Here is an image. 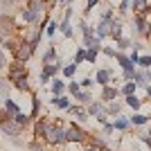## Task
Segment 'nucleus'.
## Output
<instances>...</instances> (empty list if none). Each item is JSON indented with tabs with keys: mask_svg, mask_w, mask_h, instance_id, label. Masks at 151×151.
Here are the masks:
<instances>
[{
	"mask_svg": "<svg viewBox=\"0 0 151 151\" xmlns=\"http://www.w3.org/2000/svg\"><path fill=\"white\" fill-rule=\"evenodd\" d=\"M45 142L47 145H63L65 142V129L59 126V124H52L47 135H45Z\"/></svg>",
	"mask_w": 151,
	"mask_h": 151,
	"instance_id": "obj_1",
	"label": "nucleus"
},
{
	"mask_svg": "<svg viewBox=\"0 0 151 151\" xmlns=\"http://www.w3.org/2000/svg\"><path fill=\"white\" fill-rule=\"evenodd\" d=\"M86 140V131H81L79 126H68L65 129V142H83Z\"/></svg>",
	"mask_w": 151,
	"mask_h": 151,
	"instance_id": "obj_2",
	"label": "nucleus"
},
{
	"mask_svg": "<svg viewBox=\"0 0 151 151\" xmlns=\"http://www.w3.org/2000/svg\"><path fill=\"white\" fill-rule=\"evenodd\" d=\"M0 129H2L5 135H18V133L23 131V126H20L16 120H2L0 122Z\"/></svg>",
	"mask_w": 151,
	"mask_h": 151,
	"instance_id": "obj_3",
	"label": "nucleus"
},
{
	"mask_svg": "<svg viewBox=\"0 0 151 151\" xmlns=\"http://www.w3.org/2000/svg\"><path fill=\"white\" fill-rule=\"evenodd\" d=\"M32 50H34V47H32L29 43H20L18 47H16V52H14V54H16V61H18V63H25L27 59H29Z\"/></svg>",
	"mask_w": 151,
	"mask_h": 151,
	"instance_id": "obj_4",
	"label": "nucleus"
},
{
	"mask_svg": "<svg viewBox=\"0 0 151 151\" xmlns=\"http://www.w3.org/2000/svg\"><path fill=\"white\" fill-rule=\"evenodd\" d=\"M86 113H88V115H95V117H97V120H99L101 124L106 122V108L101 106V104H97V101H93V104H90Z\"/></svg>",
	"mask_w": 151,
	"mask_h": 151,
	"instance_id": "obj_5",
	"label": "nucleus"
},
{
	"mask_svg": "<svg viewBox=\"0 0 151 151\" xmlns=\"http://www.w3.org/2000/svg\"><path fill=\"white\" fill-rule=\"evenodd\" d=\"M135 32H138V34H145V36H149L151 27H149V20L145 18V14H138V16H135Z\"/></svg>",
	"mask_w": 151,
	"mask_h": 151,
	"instance_id": "obj_6",
	"label": "nucleus"
},
{
	"mask_svg": "<svg viewBox=\"0 0 151 151\" xmlns=\"http://www.w3.org/2000/svg\"><path fill=\"white\" fill-rule=\"evenodd\" d=\"M120 95V90L115 88V86H104V90H101V101H115V97Z\"/></svg>",
	"mask_w": 151,
	"mask_h": 151,
	"instance_id": "obj_7",
	"label": "nucleus"
},
{
	"mask_svg": "<svg viewBox=\"0 0 151 151\" xmlns=\"http://www.w3.org/2000/svg\"><path fill=\"white\" fill-rule=\"evenodd\" d=\"M115 61L122 65V70H135V65H133V61L129 57H126L124 52H115Z\"/></svg>",
	"mask_w": 151,
	"mask_h": 151,
	"instance_id": "obj_8",
	"label": "nucleus"
},
{
	"mask_svg": "<svg viewBox=\"0 0 151 151\" xmlns=\"http://www.w3.org/2000/svg\"><path fill=\"white\" fill-rule=\"evenodd\" d=\"M50 122H43V120H36V124H34V133H36V138H45L47 135V131H50Z\"/></svg>",
	"mask_w": 151,
	"mask_h": 151,
	"instance_id": "obj_9",
	"label": "nucleus"
},
{
	"mask_svg": "<svg viewBox=\"0 0 151 151\" xmlns=\"http://www.w3.org/2000/svg\"><path fill=\"white\" fill-rule=\"evenodd\" d=\"M2 108H5V113H9V115H12V117H16V115L20 113L18 104H16V101H14V99H9V97H7V99L2 101Z\"/></svg>",
	"mask_w": 151,
	"mask_h": 151,
	"instance_id": "obj_10",
	"label": "nucleus"
},
{
	"mask_svg": "<svg viewBox=\"0 0 151 151\" xmlns=\"http://www.w3.org/2000/svg\"><path fill=\"white\" fill-rule=\"evenodd\" d=\"M97 36L104 38V36H111V20H99V25H97Z\"/></svg>",
	"mask_w": 151,
	"mask_h": 151,
	"instance_id": "obj_11",
	"label": "nucleus"
},
{
	"mask_svg": "<svg viewBox=\"0 0 151 151\" xmlns=\"http://www.w3.org/2000/svg\"><path fill=\"white\" fill-rule=\"evenodd\" d=\"M95 79H97V83L99 86H108V81H111V70H97V75H95Z\"/></svg>",
	"mask_w": 151,
	"mask_h": 151,
	"instance_id": "obj_12",
	"label": "nucleus"
},
{
	"mask_svg": "<svg viewBox=\"0 0 151 151\" xmlns=\"http://www.w3.org/2000/svg\"><path fill=\"white\" fill-rule=\"evenodd\" d=\"M133 79H135V83L138 86H149V72L147 70H135V75H133Z\"/></svg>",
	"mask_w": 151,
	"mask_h": 151,
	"instance_id": "obj_13",
	"label": "nucleus"
},
{
	"mask_svg": "<svg viewBox=\"0 0 151 151\" xmlns=\"http://www.w3.org/2000/svg\"><path fill=\"white\" fill-rule=\"evenodd\" d=\"M52 104H54V106H59V108H65V111L72 106L68 97H61V95H54V97H52Z\"/></svg>",
	"mask_w": 151,
	"mask_h": 151,
	"instance_id": "obj_14",
	"label": "nucleus"
},
{
	"mask_svg": "<svg viewBox=\"0 0 151 151\" xmlns=\"http://www.w3.org/2000/svg\"><path fill=\"white\" fill-rule=\"evenodd\" d=\"M113 126H115V131H126L129 126H131V120H126V117H115V122H113Z\"/></svg>",
	"mask_w": 151,
	"mask_h": 151,
	"instance_id": "obj_15",
	"label": "nucleus"
},
{
	"mask_svg": "<svg viewBox=\"0 0 151 151\" xmlns=\"http://www.w3.org/2000/svg\"><path fill=\"white\" fill-rule=\"evenodd\" d=\"M111 36L117 41L122 38V20H111Z\"/></svg>",
	"mask_w": 151,
	"mask_h": 151,
	"instance_id": "obj_16",
	"label": "nucleus"
},
{
	"mask_svg": "<svg viewBox=\"0 0 151 151\" xmlns=\"http://www.w3.org/2000/svg\"><path fill=\"white\" fill-rule=\"evenodd\" d=\"M135 90H138V83H135V81H126L124 86H122L120 95H124V97H129V95H135Z\"/></svg>",
	"mask_w": 151,
	"mask_h": 151,
	"instance_id": "obj_17",
	"label": "nucleus"
},
{
	"mask_svg": "<svg viewBox=\"0 0 151 151\" xmlns=\"http://www.w3.org/2000/svg\"><path fill=\"white\" fill-rule=\"evenodd\" d=\"M68 111H70V115H75L77 120H81V122H83V120H88V113H86L81 106H70Z\"/></svg>",
	"mask_w": 151,
	"mask_h": 151,
	"instance_id": "obj_18",
	"label": "nucleus"
},
{
	"mask_svg": "<svg viewBox=\"0 0 151 151\" xmlns=\"http://www.w3.org/2000/svg\"><path fill=\"white\" fill-rule=\"evenodd\" d=\"M23 77H27V70L20 68V65H14L9 70V79H23Z\"/></svg>",
	"mask_w": 151,
	"mask_h": 151,
	"instance_id": "obj_19",
	"label": "nucleus"
},
{
	"mask_svg": "<svg viewBox=\"0 0 151 151\" xmlns=\"http://www.w3.org/2000/svg\"><path fill=\"white\" fill-rule=\"evenodd\" d=\"M147 122H151L149 115H142V113L131 115V124H133V126H142V124H147Z\"/></svg>",
	"mask_w": 151,
	"mask_h": 151,
	"instance_id": "obj_20",
	"label": "nucleus"
},
{
	"mask_svg": "<svg viewBox=\"0 0 151 151\" xmlns=\"http://www.w3.org/2000/svg\"><path fill=\"white\" fill-rule=\"evenodd\" d=\"M61 70V63H47V65H43V75H47V77H54Z\"/></svg>",
	"mask_w": 151,
	"mask_h": 151,
	"instance_id": "obj_21",
	"label": "nucleus"
},
{
	"mask_svg": "<svg viewBox=\"0 0 151 151\" xmlns=\"http://www.w3.org/2000/svg\"><path fill=\"white\" fill-rule=\"evenodd\" d=\"M133 7H135V12H140V14L151 12V5L147 2V0H133Z\"/></svg>",
	"mask_w": 151,
	"mask_h": 151,
	"instance_id": "obj_22",
	"label": "nucleus"
},
{
	"mask_svg": "<svg viewBox=\"0 0 151 151\" xmlns=\"http://www.w3.org/2000/svg\"><path fill=\"white\" fill-rule=\"evenodd\" d=\"M63 90H65L63 79H54V81H52V95H63Z\"/></svg>",
	"mask_w": 151,
	"mask_h": 151,
	"instance_id": "obj_23",
	"label": "nucleus"
},
{
	"mask_svg": "<svg viewBox=\"0 0 151 151\" xmlns=\"http://www.w3.org/2000/svg\"><path fill=\"white\" fill-rule=\"evenodd\" d=\"M120 111H122V106L117 104V101H108V106H106V115H120Z\"/></svg>",
	"mask_w": 151,
	"mask_h": 151,
	"instance_id": "obj_24",
	"label": "nucleus"
},
{
	"mask_svg": "<svg viewBox=\"0 0 151 151\" xmlns=\"http://www.w3.org/2000/svg\"><path fill=\"white\" fill-rule=\"evenodd\" d=\"M124 101H126V106H131V108H133V111H138V108H140V106H142V101H140V99H138V97H135V95H129V97H126V99H124Z\"/></svg>",
	"mask_w": 151,
	"mask_h": 151,
	"instance_id": "obj_25",
	"label": "nucleus"
},
{
	"mask_svg": "<svg viewBox=\"0 0 151 151\" xmlns=\"http://www.w3.org/2000/svg\"><path fill=\"white\" fill-rule=\"evenodd\" d=\"M99 52H101V47H90V50H86V63H95V59H97Z\"/></svg>",
	"mask_w": 151,
	"mask_h": 151,
	"instance_id": "obj_26",
	"label": "nucleus"
},
{
	"mask_svg": "<svg viewBox=\"0 0 151 151\" xmlns=\"http://www.w3.org/2000/svg\"><path fill=\"white\" fill-rule=\"evenodd\" d=\"M77 99L81 101V104H86V106H90V104H93V95H90V93H86V90H79Z\"/></svg>",
	"mask_w": 151,
	"mask_h": 151,
	"instance_id": "obj_27",
	"label": "nucleus"
},
{
	"mask_svg": "<svg viewBox=\"0 0 151 151\" xmlns=\"http://www.w3.org/2000/svg\"><path fill=\"white\" fill-rule=\"evenodd\" d=\"M59 29L63 32V36H65V38L72 36V27H70V20H68V18H63V23L59 25Z\"/></svg>",
	"mask_w": 151,
	"mask_h": 151,
	"instance_id": "obj_28",
	"label": "nucleus"
},
{
	"mask_svg": "<svg viewBox=\"0 0 151 151\" xmlns=\"http://www.w3.org/2000/svg\"><path fill=\"white\" fill-rule=\"evenodd\" d=\"M23 20H25V23H34V20H38V14H34L29 7H27V9H23Z\"/></svg>",
	"mask_w": 151,
	"mask_h": 151,
	"instance_id": "obj_29",
	"label": "nucleus"
},
{
	"mask_svg": "<svg viewBox=\"0 0 151 151\" xmlns=\"http://www.w3.org/2000/svg\"><path fill=\"white\" fill-rule=\"evenodd\" d=\"M52 61H57V52L52 50H45V54H43V65H47V63H52Z\"/></svg>",
	"mask_w": 151,
	"mask_h": 151,
	"instance_id": "obj_30",
	"label": "nucleus"
},
{
	"mask_svg": "<svg viewBox=\"0 0 151 151\" xmlns=\"http://www.w3.org/2000/svg\"><path fill=\"white\" fill-rule=\"evenodd\" d=\"M138 65H140L142 70H149V68H151V54H145V57H140Z\"/></svg>",
	"mask_w": 151,
	"mask_h": 151,
	"instance_id": "obj_31",
	"label": "nucleus"
},
{
	"mask_svg": "<svg viewBox=\"0 0 151 151\" xmlns=\"http://www.w3.org/2000/svg\"><path fill=\"white\" fill-rule=\"evenodd\" d=\"M115 43H117V52H122V50H129V47L133 45L131 41H129V38H117Z\"/></svg>",
	"mask_w": 151,
	"mask_h": 151,
	"instance_id": "obj_32",
	"label": "nucleus"
},
{
	"mask_svg": "<svg viewBox=\"0 0 151 151\" xmlns=\"http://www.w3.org/2000/svg\"><path fill=\"white\" fill-rule=\"evenodd\" d=\"M75 72H77V63H70V65H63V77H75Z\"/></svg>",
	"mask_w": 151,
	"mask_h": 151,
	"instance_id": "obj_33",
	"label": "nucleus"
},
{
	"mask_svg": "<svg viewBox=\"0 0 151 151\" xmlns=\"http://www.w3.org/2000/svg\"><path fill=\"white\" fill-rule=\"evenodd\" d=\"M7 93H9V81H7V79H0V97L7 99Z\"/></svg>",
	"mask_w": 151,
	"mask_h": 151,
	"instance_id": "obj_34",
	"label": "nucleus"
},
{
	"mask_svg": "<svg viewBox=\"0 0 151 151\" xmlns=\"http://www.w3.org/2000/svg\"><path fill=\"white\" fill-rule=\"evenodd\" d=\"M83 61H86V47H79L77 54H75V63L79 65V63H83Z\"/></svg>",
	"mask_w": 151,
	"mask_h": 151,
	"instance_id": "obj_35",
	"label": "nucleus"
},
{
	"mask_svg": "<svg viewBox=\"0 0 151 151\" xmlns=\"http://www.w3.org/2000/svg\"><path fill=\"white\" fill-rule=\"evenodd\" d=\"M38 108H41L38 97H32V117H38Z\"/></svg>",
	"mask_w": 151,
	"mask_h": 151,
	"instance_id": "obj_36",
	"label": "nucleus"
},
{
	"mask_svg": "<svg viewBox=\"0 0 151 151\" xmlns=\"http://www.w3.org/2000/svg\"><path fill=\"white\" fill-rule=\"evenodd\" d=\"M14 120L18 122L20 126H27V124H29V115H25V113H18L16 117H14Z\"/></svg>",
	"mask_w": 151,
	"mask_h": 151,
	"instance_id": "obj_37",
	"label": "nucleus"
},
{
	"mask_svg": "<svg viewBox=\"0 0 151 151\" xmlns=\"http://www.w3.org/2000/svg\"><path fill=\"white\" fill-rule=\"evenodd\" d=\"M79 90H81V86H79V83H77V81H72V83H70V86H68V93H70V95H75V97H77V95H79Z\"/></svg>",
	"mask_w": 151,
	"mask_h": 151,
	"instance_id": "obj_38",
	"label": "nucleus"
},
{
	"mask_svg": "<svg viewBox=\"0 0 151 151\" xmlns=\"http://www.w3.org/2000/svg\"><path fill=\"white\" fill-rule=\"evenodd\" d=\"M16 88H18V90H27V88H29V86H27V77L16 79Z\"/></svg>",
	"mask_w": 151,
	"mask_h": 151,
	"instance_id": "obj_39",
	"label": "nucleus"
},
{
	"mask_svg": "<svg viewBox=\"0 0 151 151\" xmlns=\"http://www.w3.org/2000/svg\"><path fill=\"white\" fill-rule=\"evenodd\" d=\"M59 23H50V25H47V36H54V34H57V29H59Z\"/></svg>",
	"mask_w": 151,
	"mask_h": 151,
	"instance_id": "obj_40",
	"label": "nucleus"
},
{
	"mask_svg": "<svg viewBox=\"0 0 151 151\" xmlns=\"http://www.w3.org/2000/svg\"><path fill=\"white\" fill-rule=\"evenodd\" d=\"M113 131H115V126L108 124V122H104V133H106V135H113Z\"/></svg>",
	"mask_w": 151,
	"mask_h": 151,
	"instance_id": "obj_41",
	"label": "nucleus"
},
{
	"mask_svg": "<svg viewBox=\"0 0 151 151\" xmlns=\"http://www.w3.org/2000/svg\"><path fill=\"white\" fill-rule=\"evenodd\" d=\"M79 86H83V88H90L93 86V77H86V79H81V83Z\"/></svg>",
	"mask_w": 151,
	"mask_h": 151,
	"instance_id": "obj_42",
	"label": "nucleus"
},
{
	"mask_svg": "<svg viewBox=\"0 0 151 151\" xmlns=\"http://www.w3.org/2000/svg\"><path fill=\"white\" fill-rule=\"evenodd\" d=\"M133 75L135 70H124V81H133Z\"/></svg>",
	"mask_w": 151,
	"mask_h": 151,
	"instance_id": "obj_43",
	"label": "nucleus"
},
{
	"mask_svg": "<svg viewBox=\"0 0 151 151\" xmlns=\"http://www.w3.org/2000/svg\"><path fill=\"white\" fill-rule=\"evenodd\" d=\"M101 52H104L106 57H115V52H117V50H113V47H108V45H106V47H101Z\"/></svg>",
	"mask_w": 151,
	"mask_h": 151,
	"instance_id": "obj_44",
	"label": "nucleus"
},
{
	"mask_svg": "<svg viewBox=\"0 0 151 151\" xmlns=\"http://www.w3.org/2000/svg\"><path fill=\"white\" fill-rule=\"evenodd\" d=\"M29 149H32V151H43V147H41V142H32Z\"/></svg>",
	"mask_w": 151,
	"mask_h": 151,
	"instance_id": "obj_45",
	"label": "nucleus"
},
{
	"mask_svg": "<svg viewBox=\"0 0 151 151\" xmlns=\"http://www.w3.org/2000/svg\"><path fill=\"white\" fill-rule=\"evenodd\" d=\"M95 5H99V0H88V7H86V12H90V9H95Z\"/></svg>",
	"mask_w": 151,
	"mask_h": 151,
	"instance_id": "obj_46",
	"label": "nucleus"
},
{
	"mask_svg": "<svg viewBox=\"0 0 151 151\" xmlns=\"http://www.w3.org/2000/svg\"><path fill=\"white\" fill-rule=\"evenodd\" d=\"M129 59L133 61V65H138V61H140V57H138V52H135V50H133V54H131Z\"/></svg>",
	"mask_w": 151,
	"mask_h": 151,
	"instance_id": "obj_47",
	"label": "nucleus"
},
{
	"mask_svg": "<svg viewBox=\"0 0 151 151\" xmlns=\"http://www.w3.org/2000/svg\"><path fill=\"white\" fill-rule=\"evenodd\" d=\"M50 79H52V77H47V75L41 72V83H43V86H45V83H50Z\"/></svg>",
	"mask_w": 151,
	"mask_h": 151,
	"instance_id": "obj_48",
	"label": "nucleus"
},
{
	"mask_svg": "<svg viewBox=\"0 0 151 151\" xmlns=\"http://www.w3.org/2000/svg\"><path fill=\"white\" fill-rule=\"evenodd\" d=\"M126 9H129V0H122L120 2V12H126Z\"/></svg>",
	"mask_w": 151,
	"mask_h": 151,
	"instance_id": "obj_49",
	"label": "nucleus"
},
{
	"mask_svg": "<svg viewBox=\"0 0 151 151\" xmlns=\"http://www.w3.org/2000/svg\"><path fill=\"white\" fill-rule=\"evenodd\" d=\"M86 151H101V147H88Z\"/></svg>",
	"mask_w": 151,
	"mask_h": 151,
	"instance_id": "obj_50",
	"label": "nucleus"
},
{
	"mask_svg": "<svg viewBox=\"0 0 151 151\" xmlns=\"http://www.w3.org/2000/svg\"><path fill=\"white\" fill-rule=\"evenodd\" d=\"M147 97L151 99V86H147Z\"/></svg>",
	"mask_w": 151,
	"mask_h": 151,
	"instance_id": "obj_51",
	"label": "nucleus"
},
{
	"mask_svg": "<svg viewBox=\"0 0 151 151\" xmlns=\"http://www.w3.org/2000/svg\"><path fill=\"white\" fill-rule=\"evenodd\" d=\"M0 68H2V52H0Z\"/></svg>",
	"mask_w": 151,
	"mask_h": 151,
	"instance_id": "obj_52",
	"label": "nucleus"
},
{
	"mask_svg": "<svg viewBox=\"0 0 151 151\" xmlns=\"http://www.w3.org/2000/svg\"><path fill=\"white\" fill-rule=\"evenodd\" d=\"M101 151H111V149H104V147H101Z\"/></svg>",
	"mask_w": 151,
	"mask_h": 151,
	"instance_id": "obj_53",
	"label": "nucleus"
},
{
	"mask_svg": "<svg viewBox=\"0 0 151 151\" xmlns=\"http://www.w3.org/2000/svg\"><path fill=\"white\" fill-rule=\"evenodd\" d=\"M147 135H149V138H151V131H149V133H147Z\"/></svg>",
	"mask_w": 151,
	"mask_h": 151,
	"instance_id": "obj_54",
	"label": "nucleus"
},
{
	"mask_svg": "<svg viewBox=\"0 0 151 151\" xmlns=\"http://www.w3.org/2000/svg\"><path fill=\"white\" fill-rule=\"evenodd\" d=\"M59 2H65V0H59Z\"/></svg>",
	"mask_w": 151,
	"mask_h": 151,
	"instance_id": "obj_55",
	"label": "nucleus"
}]
</instances>
